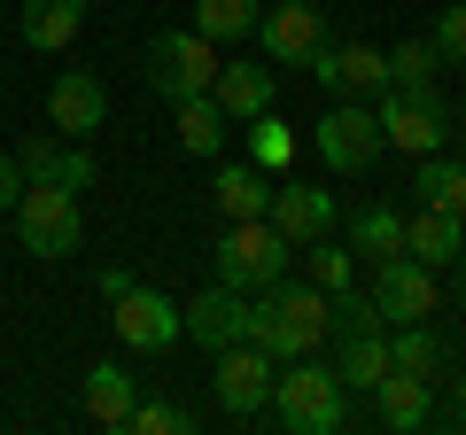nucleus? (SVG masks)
Wrapping results in <instances>:
<instances>
[{
  "label": "nucleus",
  "mask_w": 466,
  "mask_h": 435,
  "mask_svg": "<svg viewBox=\"0 0 466 435\" xmlns=\"http://www.w3.org/2000/svg\"><path fill=\"white\" fill-rule=\"evenodd\" d=\"M16 195H24V171H16V156L0 148V210H16Z\"/></svg>",
  "instance_id": "nucleus-35"
},
{
  "label": "nucleus",
  "mask_w": 466,
  "mask_h": 435,
  "mask_svg": "<svg viewBox=\"0 0 466 435\" xmlns=\"http://www.w3.org/2000/svg\"><path fill=\"white\" fill-rule=\"evenodd\" d=\"M179 335L187 342H202V350H226V342H241L249 335V296L241 288H202L195 303H179Z\"/></svg>",
  "instance_id": "nucleus-12"
},
{
  "label": "nucleus",
  "mask_w": 466,
  "mask_h": 435,
  "mask_svg": "<svg viewBox=\"0 0 466 435\" xmlns=\"http://www.w3.org/2000/svg\"><path fill=\"white\" fill-rule=\"evenodd\" d=\"M179 109V148L187 156H218L226 148V109H218L210 94H187V101H171Z\"/></svg>",
  "instance_id": "nucleus-25"
},
{
  "label": "nucleus",
  "mask_w": 466,
  "mask_h": 435,
  "mask_svg": "<svg viewBox=\"0 0 466 435\" xmlns=\"http://www.w3.org/2000/svg\"><path fill=\"white\" fill-rule=\"evenodd\" d=\"M404 257H420L428 272H459L466 265V218L428 202L420 218H404Z\"/></svg>",
  "instance_id": "nucleus-17"
},
{
  "label": "nucleus",
  "mask_w": 466,
  "mask_h": 435,
  "mask_svg": "<svg viewBox=\"0 0 466 435\" xmlns=\"http://www.w3.org/2000/svg\"><path fill=\"white\" fill-rule=\"evenodd\" d=\"M272 420H280L288 435H342V420H350L342 373L319 366V350L288 358V373H272Z\"/></svg>",
  "instance_id": "nucleus-1"
},
{
  "label": "nucleus",
  "mask_w": 466,
  "mask_h": 435,
  "mask_svg": "<svg viewBox=\"0 0 466 435\" xmlns=\"http://www.w3.org/2000/svg\"><path fill=\"white\" fill-rule=\"evenodd\" d=\"M373 412H381L389 435H420V428H435V420H443V404H435V381L389 366L381 381H373Z\"/></svg>",
  "instance_id": "nucleus-13"
},
{
  "label": "nucleus",
  "mask_w": 466,
  "mask_h": 435,
  "mask_svg": "<svg viewBox=\"0 0 466 435\" xmlns=\"http://www.w3.org/2000/svg\"><path fill=\"white\" fill-rule=\"evenodd\" d=\"M303 265H311V288H327V296H334V288H350V280H358L350 249H334L327 234H319V241H303Z\"/></svg>",
  "instance_id": "nucleus-30"
},
{
  "label": "nucleus",
  "mask_w": 466,
  "mask_h": 435,
  "mask_svg": "<svg viewBox=\"0 0 466 435\" xmlns=\"http://www.w3.org/2000/svg\"><path fill=\"white\" fill-rule=\"evenodd\" d=\"M296 148H303V140L288 133L272 109H265V117H249V164H257V171H272V179H280V171L296 164Z\"/></svg>",
  "instance_id": "nucleus-28"
},
{
  "label": "nucleus",
  "mask_w": 466,
  "mask_h": 435,
  "mask_svg": "<svg viewBox=\"0 0 466 435\" xmlns=\"http://www.w3.org/2000/svg\"><path fill=\"white\" fill-rule=\"evenodd\" d=\"M16 234L32 257H70L86 241V218H78V187H55V179H24L16 195Z\"/></svg>",
  "instance_id": "nucleus-4"
},
{
  "label": "nucleus",
  "mask_w": 466,
  "mask_h": 435,
  "mask_svg": "<svg viewBox=\"0 0 466 435\" xmlns=\"http://www.w3.org/2000/svg\"><path fill=\"white\" fill-rule=\"evenodd\" d=\"M435 280H443V272H428L420 257H389V265H373V288H366V296L381 303L389 327H412V319H428L435 303H443V296H435Z\"/></svg>",
  "instance_id": "nucleus-10"
},
{
  "label": "nucleus",
  "mask_w": 466,
  "mask_h": 435,
  "mask_svg": "<svg viewBox=\"0 0 466 435\" xmlns=\"http://www.w3.org/2000/svg\"><path fill=\"white\" fill-rule=\"evenodd\" d=\"M451 133H459V140H466V101H459V109H451Z\"/></svg>",
  "instance_id": "nucleus-38"
},
{
  "label": "nucleus",
  "mask_w": 466,
  "mask_h": 435,
  "mask_svg": "<svg viewBox=\"0 0 466 435\" xmlns=\"http://www.w3.org/2000/svg\"><path fill=\"white\" fill-rule=\"evenodd\" d=\"M125 435H195V412L187 404H133Z\"/></svg>",
  "instance_id": "nucleus-31"
},
{
  "label": "nucleus",
  "mask_w": 466,
  "mask_h": 435,
  "mask_svg": "<svg viewBox=\"0 0 466 435\" xmlns=\"http://www.w3.org/2000/svg\"><path fill=\"white\" fill-rule=\"evenodd\" d=\"M140 78H148L164 101L210 94V78H218V47L195 32V24H187V32H156L148 47H140Z\"/></svg>",
  "instance_id": "nucleus-6"
},
{
  "label": "nucleus",
  "mask_w": 466,
  "mask_h": 435,
  "mask_svg": "<svg viewBox=\"0 0 466 435\" xmlns=\"http://www.w3.org/2000/svg\"><path fill=\"white\" fill-rule=\"evenodd\" d=\"M303 70H311V86H319V94H334V101H381L389 94V55L366 47V39H350V47H334V39H327Z\"/></svg>",
  "instance_id": "nucleus-7"
},
{
  "label": "nucleus",
  "mask_w": 466,
  "mask_h": 435,
  "mask_svg": "<svg viewBox=\"0 0 466 435\" xmlns=\"http://www.w3.org/2000/svg\"><path fill=\"white\" fill-rule=\"evenodd\" d=\"M8 156H16V171H24V179H55V156H63V133H55V125H47V133H24Z\"/></svg>",
  "instance_id": "nucleus-32"
},
{
  "label": "nucleus",
  "mask_w": 466,
  "mask_h": 435,
  "mask_svg": "<svg viewBox=\"0 0 466 435\" xmlns=\"http://www.w3.org/2000/svg\"><path fill=\"white\" fill-rule=\"evenodd\" d=\"M218 358V373H210V389H218V412H233V420H257L272 404V358L257 350V342H226V350H210Z\"/></svg>",
  "instance_id": "nucleus-8"
},
{
  "label": "nucleus",
  "mask_w": 466,
  "mask_h": 435,
  "mask_svg": "<svg viewBox=\"0 0 466 435\" xmlns=\"http://www.w3.org/2000/svg\"><path fill=\"white\" fill-rule=\"evenodd\" d=\"M435 70H443L435 39H404V47H389V86H435Z\"/></svg>",
  "instance_id": "nucleus-29"
},
{
  "label": "nucleus",
  "mask_w": 466,
  "mask_h": 435,
  "mask_svg": "<svg viewBox=\"0 0 466 435\" xmlns=\"http://www.w3.org/2000/svg\"><path fill=\"white\" fill-rule=\"evenodd\" d=\"M86 8H94V0H16V32H24V47L63 55L70 39L86 32Z\"/></svg>",
  "instance_id": "nucleus-18"
},
{
  "label": "nucleus",
  "mask_w": 466,
  "mask_h": 435,
  "mask_svg": "<svg viewBox=\"0 0 466 435\" xmlns=\"http://www.w3.org/2000/svg\"><path fill=\"white\" fill-rule=\"evenodd\" d=\"M257 39H265V63H311L327 47V16L311 0H280L272 16H257Z\"/></svg>",
  "instance_id": "nucleus-14"
},
{
  "label": "nucleus",
  "mask_w": 466,
  "mask_h": 435,
  "mask_svg": "<svg viewBox=\"0 0 466 435\" xmlns=\"http://www.w3.org/2000/svg\"><path fill=\"white\" fill-rule=\"evenodd\" d=\"M381 117H373V101H327V117L311 125V156L327 171H342V179H366L373 164H381Z\"/></svg>",
  "instance_id": "nucleus-3"
},
{
  "label": "nucleus",
  "mask_w": 466,
  "mask_h": 435,
  "mask_svg": "<svg viewBox=\"0 0 466 435\" xmlns=\"http://www.w3.org/2000/svg\"><path fill=\"white\" fill-rule=\"evenodd\" d=\"M0 16H8V0H0Z\"/></svg>",
  "instance_id": "nucleus-39"
},
{
  "label": "nucleus",
  "mask_w": 466,
  "mask_h": 435,
  "mask_svg": "<svg viewBox=\"0 0 466 435\" xmlns=\"http://www.w3.org/2000/svg\"><path fill=\"white\" fill-rule=\"evenodd\" d=\"M257 16H265V0H195V32L210 39V47L257 39Z\"/></svg>",
  "instance_id": "nucleus-23"
},
{
  "label": "nucleus",
  "mask_w": 466,
  "mask_h": 435,
  "mask_svg": "<svg viewBox=\"0 0 466 435\" xmlns=\"http://www.w3.org/2000/svg\"><path fill=\"white\" fill-rule=\"evenodd\" d=\"M101 117H109V94H101L94 70H63V78L47 86V125H55L63 140H94Z\"/></svg>",
  "instance_id": "nucleus-15"
},
{
  "label": "nucleus",
  "mask_w": 466,
  "mask_h": 435,
  "mask_svg": "<svg viewBox=\"0 0 466 435\" xmlns=\"http://www.w3.org/2000/svg\"><path fill=\"white\" fill-rule=\"evenodd\" d=\"M389 366H404V373H420V381H435V373H459V350L435 335L428 319H412V327H397V335H389Z\"/></svg>",
  "instance_id": "nucleus-20"
},
{
  "label": "nucleus",
  "mask_w": 466,
  "mask_h": 435,
  "mask_svg": "<svg viewBox=\"0 0 466 435\" xmlns=\"http://www.w3.org/2000/svg\"><path fill=\"white\" fill-rule=\"evenodd\" d=\"M420 202H435V210H459L466 218V164L459 156H420Z\"/></svg>",
  "instance_id": "nucleus-26"
},
{
  "label": "nucleus",
  "mask_w": 466,
  "mask_h": 435,
  "mask_svg": "<svg viewBox=\"0 0 466 435\" xmlns=\"http://www.w3.org/2000/svg\"><path fill=\"white\" fill-rule=\"evenodd\" d=\"M109 327H116V342H125V350L156 358V350H171V342H179V303L156 296V288H125V296L109 303Z\"/></svg>",
  "instance_id": "nucleus-9"
},
{
  "label": "nucleus",
  "mask_w": 466,
  "mask_h": 435,
  "mask_svg": "<svg viewBox=\"0 0 466 435\" xmlns=\"http://www.w3.org/2000/svg\"><path fill=\"white\" fill-rule=\"evenodd\" d=\"M334 373L342 389H373L389 373V335H334Z\"/></svg>",
  "instance_id": "nucleus-24"
},
{
  "label": "nucleus",
  "mask_w": 466,
  "mask_h": 435,
  "mask_svg": "<svg viewBox=\"0 0 466 435\" xmlns=\"http://www.w3.org/2000/svg\"><path fill=\"white\" fill-rule=\"evenodd\" d=\"M428 39H435V55H443L451 70L466 63V0H451L443 16H435V32H428Z\"/></svg>",
  "instance_id": "nucleus-33"
},
{
  "label": "nucleus",
  "mask_w": 466,
  "mask_h": 435,
  "mask_svg": "<svg viewBox=\"0 0 466 435\" xmlns=\"http://www.w3.org/2000/svg\"><path fill=\"white\" fill-rule=\"evenodd\" d=\"M210 195H218V210H226V218H265V210H272V171L226 164V171L210 179Z\"/></svg>",
  "instance_id": "nucleus-21"
},
{
  "label": "nucleus",
  "mask_w": 466,
  "mask_h": 435,
  "mask_svg": "<svg viewBox=\"0 0 466 435\" xmlns=\"http://www.w3.org/2000/svg\"><path fill=\"white\" fill-rule=\"evenodd\" d=\"M125 288H140V280H133V272H125V265H101V296L116 303V296H125Z\"/></svg>",
  "instance_id": "nucleus-36"
},
{
  "label": "nucleus",
  "mask_w": 466,
  "mask_h": 435,
  "mask_svg": "<svg viewBox=\"0 0 466 435\" xmlns=\"http://www.w3.org/2000/svg\"><path fill=\"white\" fill-rule=\"evenodd\" d=\"M210 101L226 109V125H249V117H265L272 101H280V78H272V63H218Z\"/></svg>",
  "instance_id": "nucleus-16"
},
{
  "label": "nucleus",
  "mask_w": 466,
  "mask_h": 435,
  "mask_svg": "<svg viewBox=\"0 0 466 435\" xmlns=\"http://www.w3.org/2000/svg\"><path fill=\"white\" fill-rule=\"evenodd\" d=\"M334 335H389V319L373 296H358V288H334L327 296V342Z\"/></svg>",
  "instance_id": "nucleus-27"
},
{
  "label": "nucleus",
  "mask_w": 466,
  "mask_h": 435,
  "mask_svg": "<svg viewBox=\"0 0 466 435\" xmlns=\"http://www.w3.org/2000/svg\"><path fill=\"white\" fill-rule=\"evenodd\" d=\"M350 249L373 257V265L404 257V210H389V202H366V210L350 218Z\"/></svg>",
  "instance_id": "nucleus-22"
},
{
  "label": "nucleus",
  "mask_w": 466,
  "mask_h": 435,
  "mask_svg": "<svg viewBox=\"0 0 466 435\" xmlns=\"http://www.w3.org/2000/svg\"><path fill=\"white\" fill-rule=\"evenodd\" d=\"M443 420H451V428H466V373L451 381V404H443Z\"/></svg>",
  "instance_id": "nucleus-37"
},
{
  "label": "nucleus",
  "mask_w": 466,
  "mask_h": 435,
  "mask_svg": "<svg viewBox=\"0 0 466 435\" xmlns=\"http://www.w3.org/2000/svg\"><path fill=\"white\" fill-rule=\"evenodd\" d=\"M55 187H94V156H86V140H63V156H55Z\"/></svg>",
  "instance_id": "nucleus-34"
},
{
  "label": "nucleus",
  "mask_w": 466,
  "mask_h": 435,
  "mask_svg": "<svg viewBox=\"0 0 466 435\" xmlns=\"http://www.w3.org/2000/svg\"><path fill=\"white\" fill-rule=\"evenodd\" d=\"M288 234L272 218H233V234L218 241V280L241 288V296H265L272 280H288Z\"/></svg>",
  "instance_id": "nucleus-2"
},
{
  "label": "nucleus",
  "mask_w": 466,
  "mask_h": 435,
  "mask_svg": "<svg viewBox=\"0 0 466 435\" xmlns=\"http://www.w3.org/2000/svg\"><path fill=\"white\" fill-rule=\"evenodd\" d=\"M265 218L288 234V249H303V241L334 234V218H342V210H334V187H311V179H288V171H280V179H272V210H265Z\"/></svg>",
  "instance_id": "nucleus-11"
},
{
  "label": "nucleus",
  "mask_w": 466,
  "mask_h": 435,
  "mask_svg": "<svg viewBox=\"0 0 466 435\" xmlns=\"http://www.w3.org/2000/svg\"><path fill=\"white\" fill-rule=\"evenodd\" d=\"M78 397H86V420H94V428H125V420H133V404H140V389H133V373L116 366V358H94Z\"/></svg>",
  "instance_id": "nucleus-19"
},
{
  "label": "nucleus",
  "mask_w": 466,
  "mask_h": 435,
  "mask_svg": "<svg viewBox=\"0 0 466 435\" xmlns=\"http://www.w3.org/2000/svg\"><path fill=\"white\" fill-rule=\"evenodd\" d=\"M373 117H381V140L404 148V156L451 148V101L435 94V86H389V94L373 101Z\"/></svg>",
  "instance_id": "nucleus-5"
}]
</instances>
